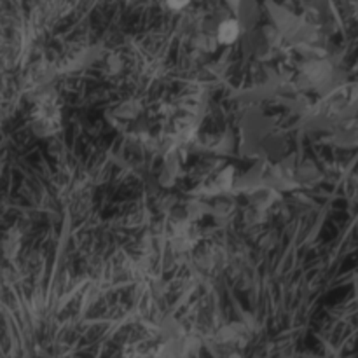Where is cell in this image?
<instances>
[{"label":"cell","mask_w":358,"mask_h":358,"mask_svg":"<svg viewBox=\"0 0 358 358\" xmlns=\"http://www.w3.org/2000/svg\"><path fill=\"white\" fill-rule=\"evenodd\" d=\"M238 35H240V24H238V21L234 20L222 21L219 27V31H217L219 42L224 45L233 44V42L238 38Z\"/></svg>","instance_id":"1"},{"label":"cell","mask_w":358,"mask_h":358,"mask_svg":"<svg viewBox=\"0 0 358 358\" xmlns=\"http://www.w3.org/2000/svg\"><path fill=\"white\" fill-rule=\"evenodd\" d=\"M189 2H191V0H166L168 7H171V9H173V10L184 9V7L187 6Z\"/></svg>","instance_id":"2"}]
</instances>
